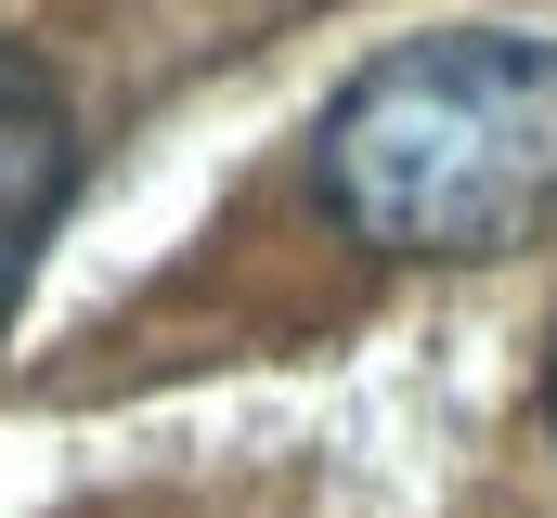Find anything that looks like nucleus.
I'll return each instance as SVG.
<instances>
[{"label":"nucleus","mask_w":557,"mask_h":518,"mask_svg":"<svg viewBox=\"0 0 557 518\" xmlns=\"http://www.w3.org/2000/svg\"><path fill=\"white\" fill-rule=\"evenodd\" d=\"M545 415H557V350H545Z\"/></svg>","instance_id":"7ed1b4c3"},{"label":"nucleus","mask_w":557,"mask_h":518,"mask_svg":"<svg viewBox=\"0 0 557 518\" xmlns=\"http://www.w3.org/2000/svg\"><path fill=\"white\" fill-rule=\"evenodd\" d=\"M311 182L376 259H519L557 234V39L441 26L376 52L311 130Z\"/></svg>","instance_id":"f257e3e1"},{"label":"nucleus","mask_w":557,"mask_h":518,"mask_svg":"<svg viewBox=\"0 0 557 518\" xmlns=\"http://www.w3.org/2000/svg\"><path fill=\"white\" fill-rule=\"evenodd\" d=\"M65 182H78L65 91H52V78L0 39V324H13V298H26V259H39V234H52Z\"/></svg>","instance_id":"f03ea898"}]
</instances>
